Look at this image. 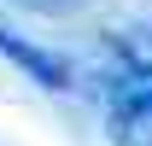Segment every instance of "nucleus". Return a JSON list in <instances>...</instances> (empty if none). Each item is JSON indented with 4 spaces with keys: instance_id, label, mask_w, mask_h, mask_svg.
<instances>
[{
    "instance_id": "3",
    "label": "nucleus",
    "mask_w": 152,
    "mask_h": 146,
    "mask_svg": "<svg viewBox=\"0 0 152 146\" xmlns=\"http://www.w3.org/2000/svg\"><path fill=\"white\" fill-rule=\"evenodd\" d=\"M29 6H35V12H70L76 0H29Z\"/></svg>"
},
{
    "instance_id": "1",
    "label": "nucleus",
    "mask_w": 152,
    "mask_h": 146,
    "mask_svg": "<svg viewBox=\"0 0 152 146\" xmlns=\"http://www.w3.org/2000/svg\"><path fill=\"white\" fill-rule=\"evenodd\" d=\"M0 58H12V64L35 82V88H53V93H70V88H76L70 64H64L53 47H41V41L18 35V29H6V23H0Z\"/></svg>"
},
{
    "instance_id": "2",
    "label": "nucleus",
    "mask_w": 152,
    "mask_h": 146,
    "mask_svg": "<svg viewBox=\"0 0 152 146\" xmlns=\"http://www.w3.org/2000/svg\"><path fill=\"white\" fill-rule=\"evenodd\" d=\"M111 111L152 117V64L146 58H129V64H123V76L111 82Z\"/></svg>"
}]
</instances>
